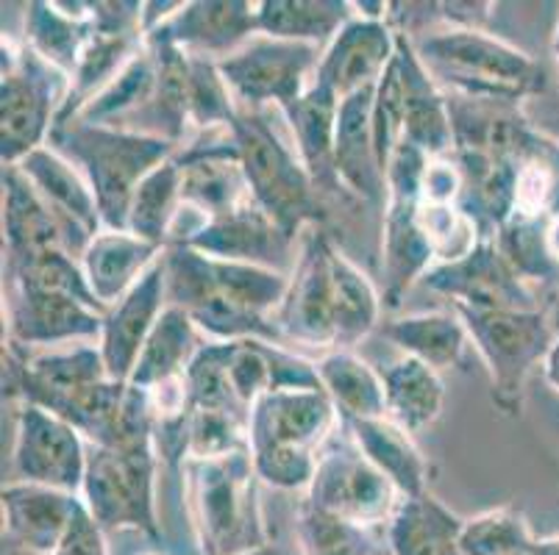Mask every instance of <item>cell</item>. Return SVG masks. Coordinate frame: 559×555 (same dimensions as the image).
Instances as JSON below:
<instances>
[{"label": "cell", "instance_id": "1", "mask_svg": "<svg viewBox=\"0 0 559 555\" xmlns=\"http://www.w3.org/2000/svg\"><path fill=\"white\" fill-rule=\"evenodd\" d=\"M165 275L167 303L185 309L212 342L267 339L284 345L276 319L289 289L287 273L173 244L165 248Z\"/></svg>", "mask_w": 559, "mask_h": 555}, {"label": "cell", "instance_id": "2", "mask_svg": "<svg viewBox=\"0 0 559 555\" xmlns=\"http://www.w3.org/2000/svg\"><path fill=\"white\" fill-rule=\"evenodd\" d=\"M181 478L198 553L246 555L273 542L259 497L262 481L248 447L226 456L187 458Z\"/></svg>", "mask_w": 559, "mask_h": 555}, {"label": "cell", "instance_id": "3", "mask_svg": "<svg viewBox=\"0 0 559 555\" xmlns=\"http://www.w3.org/2000/svg\"><path fill=\"white\" fill-rule=\"evenodd\" d=\"M278 109L237 106L231 120L234 150L251 186V197L287 237L301 239L309 228L326 222V197L320 195L289 136L287 122H276Z\"/></svg>", "mask_w": 559, "mask_h": 555}, {"label": "cell", "instance_id": "4", "mask_svg": "<svg viewBox=\"0 0 559 555\" xmlns=\"http://www.w3.org/2000/svg\"><path fill=\"white\" fill-rule=\"evenodd\" d=\"M337 409L323 389L267 391L251 406L248 450L264 486L307 492L318 458L337 427Z\"/></svg>", "mask_w": 559, "mask_h": 555}, {"label": "cell", "instance_id": "5", "mask_svg": "<svg viewBox=\"0 0 559 555\" xmlns=\"http://www.w3.org/2000/svg\"><path fill=\"white\" fill-rule=\"evenodd\" d=\"M409 39L431 79L449 95L521 104L546 89L540 64L487 28L440 25Z\"/></svg>", "mask_w": 559, "mask_h": 555}, {"label": "cell", "instance_id": "6", "mask_svg": "<svg viewBox=\"0 0 559 555\" xmlns=\"http://www.w3.org/2000/svg\"><path fill=\"white\" fill-rule=\"evenodd\" d=\"M48 145L73 161L86 183L93 186L104 228L109 231H126L131 197L142 178L181 150L173 142L156 136L111 129V125H90V122L59 125L50 134Z\"/></svg>", "mask_w": 559, "mask_h": 555}, {"label": "cell", "instance_id": "7", "mask_svg": "<svg viewBox=\"0 0 559 555\" xmlns=\"http://www.w3.org/2000/svg\"><path fill=\"white\" fill-rule=\"evenodd\" d=\"M156 470L159 453L154 436L120 445H90L79 497L106 533L134 531L156 542Z\"/></svg>", "mask_w": 559, "mask_h": 555}, {"label": "cell", "instance_id": "8", "mask_svg": "<svg viewBox=\"0 0 559 555\" xmlns=\"http://www.w3.org/2000/svg\"><path fill=\"white\" fill-rule=\"evenodd\" d=\"M465 323L471 348L479 353L490 378L492 403L501 414L521 417L526 400V384L537 366L543 370L557 330L546 309L532 312H485L451 305Z\"/></svg>", "mask_w": 559, "mask_h": 555}, {"label": "cell", "instance_id": "9", "mask_svg": "<svg viewBox=\"0 0 559 555\" xmlns=\"http://www.w3.org/2000/svg\"><path fill=\"white\" fill-rule=\"evenodd\" d=\"M70 92V75L3 37L0 75V159L3 167L20 165L28 153L50 142Z\"/></svg>", "mask_w": 559, "mask_h": 555}, {"label": "cell", "instance_id": "10", "mask_svg": "<svg viewBox=\"0 0 559 555\" xmlns=\"http://www.w3.org/2000/svg\"><path fill=\"white\" fill-rule=\"evenodd\" d=\"M426 156L401 142L388 165V201L381 208V264L379 292L384 312H399L406 292L424 281V275L435 267V253L418 222L420 176Z\"/></svg>", "mask_w": 559, "mask_h": 555}, {"label": "cell", "instance_id": "11", "mask_svg": "<svg viewBox=\"0 0 559 555\" xmlns=\"http://www.w3.org/2000/svg\"><path fill=\"white\" fill-rule=\"evenodd\" d=\"M304 500L370 531H379V528H388L401 495L390 478H384L370 464L368 456L343 427V436L334 434L320 453L318 470L304 492Z\"/></svg>", "mask_w": 559, "mask_h": 555}, {"label": "cell", "instance_id": "12", "mask_svg": "<svg viewBox=\"0 0 559 555\" xmlns=\"http://www.w3.org/2000/svg\"><path fill=\"white\" fill-rule=\"evenodd\" d=\"M320 56L323 50L312 45L257 34L237 53L217 61V70L237 106L284 111L314 84Z\"/></svg>", "mask_w": 559, "mask_h": 555}, {"label": "cell", "instance_id": "13", "mask_svg": "<svg viewBox=\"0 0 559 555\" xmlns=\"http://www.w3.org/2000/svg\"><path fill=\"white\" fill-rule=\"evenodd\" d=\"M334 251L337 242L326 228H309L301 237L298 262L289 273V289L278 312L284 345L329 350L337 348L334 336Z\"/></svg>", "mask_w": 559, "mask_h": 555}, {"label": "cell", "instance_id": "14", "mask_svg": "<svg viewBox=\"0 0 559 555\" xmlns=\"http://www.w3.org/2000/svg\"><path fill=\"white\" fill-rule=\"evenodd\" d=\"M90 445L79 427L39 406L20 403L12 447V481L81 495Z\"/></svg>", "mask_w": 559, "mask_h": 555}, {"label": "cell", "instance_id": "15", "mask_svg": "<svg viewBox=\"0 0 559 555\" xmlns=\"http://www.w3.org/2000/svg\"><path fill=\"white\" fill-rule=\"evenodd\" d=\"M420 287L449 298L451 305H465V309H485V312L546 309L535 289L523 281L510 258L501 253L496 239H481L467 256L431 267Z\"/></svg>", "mask_w": 559, "mask_h": 555}, {"label": "cell", "instance_id": "16", "mask_svg": "<svg viewBox=\"0 0 559 555\" xmlns=\"http://www.w3.org/2000/svg\"><path fill=\"white\" fill-rule=\"evenodd\" d=\"M104 309L62 289L7 283V342L20 348H62L98 342Z\"/></svg>", "mask_w": 559, "mask_h": 555}, {"label": "cell", "instance_id": "17", "mask_svg": "<svg viewBox=\"0 0 559 555\" xmlns=\"http://www.w3.org/2000/svg\"><path fill=\"white\" fill-rule=\"evenodd\" d=\"M185 248L206 253V256L226 258V262L257 264V267L289 275L298 262L301 239L287 237L273 217H267L257 203L248 201L231 212L203 220L201 228L187 239Z\"/></svg>", "mask_w": 559, "mask_h": 555}, {"label": "cell", "instance_id": "18", "mask_svg": "<svg viewBox=\"0 0 559 555\" xmlns=\"http://www.w3.org/2000/svg\"><path fill=\"white\" fill-rule=\"evenodd\" d=\"M14 167H20V172L28 178L45 206L53 212L56 222L64 233V242H68V251L81 262L86 244L104 231V217H100L93 186L86 183L73 161L64 159L62 153L50 145L28 153Z\"/></svg>", "mask_w": 559, "mask_h": 555}, {"label": "cell", "instance_id": "19", "mask_svg": "<svg viewBox=\"0 0 559 555\" xmlns=\"http://www.w3.org/2000/svg\"><path fill=\"white\" fill-rule=\"evenodd\" d=\"M257 7L251 0H192L151 31L145 39H159L190 56L223 61L259 34Z\"/></svg>", "mask_w": 559, "mask_h": 555}, {"label": "cell", "instance_id": "20", "mask_svg": "<svg viewBox=\"0 0 559 555\" xmlns=\"http://www.w3.org/2000/svg\"><path fill=\"white\" fill-rule=\"evenodd\" d=\"M395 50L399 31L388 20H362L354 14L320 56L314 81L345 100L357 92L373 89L393 64Z\"/></svg>", "mask_w": 559, "mask_h": 555}, {"label": "cell", "instance_id": "21", "mask_svg": "<svg viewBox=\"0 0 559 555\" xmlns=\"http://www.w3.org/2000/svg\"><path fill=\"white\" fill-rule=\"evenodd\" d=\"M165 253L140 281L104 314L98 348L111 381H129L151 330L167 309Z\"/></svg>", "mask_w": 559, "mask_h": 555}, {"label": "cell", "instance_id": "22", "mask_svg": "<svg viewBox=\"0 0 559 555\" xmlns=\"http://www.w3.org/2000/svg\"><path fill=\"white\" fill-rule=\"evenodd\" d=\"M373 89L357 92L340 100L337 142H334V170L343 190L354 201L370 208H384L388 176L381 170L373 136Z\"/></svg>", "mask_w": 559, "mask_h": 555}, {"label": "cell", "instance_id": "23", "mask_svg": "<svg viewBox=\"0 0 559 555\" xmlns=\"http://www.w3.org/2000/svg\"><path fill=\"white\" fill-rule=\"evenodd\" d=\"M395 68L404 89V142L418 147L426 159H440L454 153V120L449 95L424 68L415 45L399 31Z\"/></svg>", "mask_w": 559, "mask_h": 555}, {"label": "cell", "instance_id": "24", "mask_svg": "<svg viewBox=\"0 0 559 555\" xmlns=\"http://www.w3.org/2000/svg\"><path fill=\"white\" fill-rule=\"evenodd\" d=\"M81 497L39 483L9 481L0 495L3 542L50 555L70 528Z\"/></svg>", "mask_w": 559, "mask_h": 555}, {"label": "cell", "instance_id": "25", "mask_svg": "<svg viewBox=\"0 0 559 555\" xmlns=\"http://www.w3.org/2000/svg\"><path fill=\"white\" fill-rule=\"evenodd\" d=\"M53 251H68L53 212L20 167H3V267H20Z\"/></svg>", "mask_w": 559, "mask_h": 555}, {"label": "cell", "instance_id": "26", "mask_svg": "<svg viewBox=\"0 0 559 555\" xmlns=\"http://www.w3.org/2000/svg\"><path fill=\"white\" fill-rule=\"evenodd\" d=\"M340 98L314 81L301 98L282 111L289 136L296 142L304 167L312 176L323 197H350L334 170V142H337Z\"/></svg>", "mask_w": 559, "mask_h": 555}, {"label": "cell", "instance_id": "27", "mask_svg": "<svg viewBox=\"0 0 559 555\" xmlns=\"http://www.w3.org/2000/svg\"><path fill=\"white\" fill-rule=\"evenodd\" d=\"M95 37L90 0H34L25 7L23 45L56 70L73 75L86 45Z\"/></svg>", "mask_w": 559, "mask_h": 555}, {"label": "cell", "instance_id": "28", "mask_svg": "<svg viewBox=\"0 0 559 555\" xmlns=\"http://www.w3.org/2000/svg\"><path fill=\"white\" fill-rule=\"evenodd\" d=\"M162 253L165 248L145 242L136 233L104 228L93 242L86 244L81 269H84V278L93 294L109 312V305L123 298L142 275L159 262Z\"/></svg>", "mask_w": 559, "mask_h": 555}, {"label": "cell", "instance_id": "29", "mask_svg": "<svg viewBox=\"0 0 559 555\" xmlns=\"http://www.w3.org/2000/svg\"><path fill=\"white\" fill-rule=\"evenodd\" d=\"M343 427L357 442L359 450L368 456L370 464L390 478L401 497H418L429 492V461L415 445L412 434L395 425L388 417H373V420H350Z\"/></svg>", "mask_w": 559, "mask_h": 555}, {"label": "cell", "instance_id": "30", "mask_svg": "<svg viewBox=\"0 0 559 555\" xmlns=\"http://www.w3.org/2000/svg\"><path fill=\"white\" fill-rule=\"evenodd\" d=\"M462 526L449 506L431 492L418 497H401L399 508L384 528L388 555H465Z\"/></svg>", "mask_w": 559, "mask_h": 555}, {"label": "cell", "instance_id": "31", "mask_svg": "<svg viewBox=\"0 0 559 555\" xmlns=\"http://www.w3.org/2000/svg\"><path fill=\"white\" fill-rule=\"evenodd\" d=\"M379 334L401 355L424 361L437 373L456 370L465 361L467 348H471V336H467L465 323L454 309L451 312H420L393 317L379 325Z\"/></svg>", "mask_w": 559, "mask_h": 555}, {"label": "cell", "instance_id": "32", "mask_svg": "<svg viewBox=\"0 0 559 555\" xmlns=\"http://www.w3.org/2000/svg\"><path fill=\"white\" fill-rule=\"evenodd\" d=\"M379 373L384 381L388 420L404 427L406 434H420L440 420L445 406V384L437 370L409 355H399Z\"/></svg>", "mask_w": 559, "mask_h": 555}, {"label": "cell", "instance_id": "33", "mask_svg": "<svg viewBox=\"0 0 559 555\" xmlns=\"http://www.w3.org/2000/svg\"><path fill=\"white\" fill-rule=\"evenodd\" d=\"M203 342H206V336L192 323L190 314L185 309L167 305L159 323L151 330L140 359H136L129 384L142 391H148L154 386L165 384V381L185 378L192 359L203 348Z\"/></svg>", "mask_w": 559, "mask_h": 555}, {"label": "cell", "instance_id": "34", "mask_svg": "<svg viewBox=\"0 0 559 555\" xmlns=\"http://www.w3.org/2000/svg\"><path fill=\"white\" fill-rule=\"evenodd\" d=\"M314 370H318L320 389L326 391L343 422L388 417L381 373L357 350H329L314 359Z\"/></svg>", "mask_w": 559, "mask_h": 555}, {"label": "cell", "instance_id": "35", "mask_svg": "<svg viewBox=\"0 0 559 555\" xmlns=\"http://www.w3.org/2000/svg\"><path fill=\"white\" fill-rule=\"evenodd\" d=\"M354 17L348 0H259V34L326 50Z\"/></svg>", "mask_w": 559, "mask_h": 555}, {"label": "cell", "instance_id": "36", "mask_svg": "<svg viewBox=\"0 0 559 555\" xmlns=\"http://www.w3.org/2000/svg\"><path fill=\"white\" fill-rule=\"evenodd\" d=\"M384 300L379 287L350 262L343 251H334V336L337 348L354 350L373 330H379Z\"/></svg>", "mask_w": 559, "mask_h": 555}, {"label": "cell", "instance_id": "37", "mask_svg": "<svg viewBox=\"0 0 559 555\" xmlns=\"http://www.w3.org/2000/svg\"><path fill=\"white\" fill-rule=\"evenodd\" d=\"M181 167L173 159L151 170L136 186L134 197L129 206V220L126 231L136 233L140 239L151 244L167 248L170 228L181 212Z\"/></svg>", "mask_w": 559, "mask_h": 555}, {"label": "cell", "instance_id": "38", "mask_svg": "<svg viewBox=\"0 0 559 555\" xmlns=\"http://www.w3.org/2000/svg\"><path fill=\"white\" fill-rule=\"evenodd\" d=\"M156 81V61L148 45L126 64V70L100 92L93 104H86L81 114L70 122H90V125H111L123 129L126 122L148 104Z\"/></svg>", "mask_w": 559, "mask_h": 555}, {"label": "cell", "instance_id": "39", "mask_svg": "<svg viewBox=\"0 0 559 555\" xmlns=\"http://www.w3.org/2000/svg\"><path fill=\"white\" fill-rule=\"evenodd\" d=\"M296 547L301 555H381L376 531L309 506L307 500L298 508Z\"/></svg>", "mask_w": 559, "mask_h": 555}, {"label": "cell", "instance_id": "40", "mask_svg": "<svg viewBox=\"0 0 559 555\" xmlns=\"http://www.w3.org/2000/svg\"><path fill=\"white\" fill-rule=\"evenodd\" d=\"M537 536L518 508L501 506L465 519L462 553L465 555H532Z\"/></svg>", "mask_w": 559, "mask_h": 555}, {"label": "cell", "instance_id": "41", "mask_svg": "<svg viewBox=\"0 0 559 555\" xmlns=\"http://www.w3.org/2000/svg\"><path fill=\"white\" fill-rule=\"evenodd\" d=\"M187 84H190L192 134L231 125L237 114V100L223 81L217 61L187 53Z\"/></svg>", "mask_w": 559, "mask_h": 555}, {"label": "cell", "instance_id": "42", "mask_svg": "<svg viewBox=\"0 0 559 555\" xmlns=\"http://www.w3.org/2000/svg\"><path fill=\"white\" fill-rule=\"evenodd\" d=\"M95 34L111 37H145L140 0H90Z\"/></svg>", "mask_w": 559, "mask_h": 555}, {"label": "cell", "instance_id": "43", "mask_svg": "<svg viewBox=\"0 0 559 555\" xmlns=\"http://www.w3.org/2000/svg\"><path fill=\"white\" fill-rule=\"evenodd\" d=\"M106 536H109V533L95 522L90 508L81 500L73 519H70V528L64 531L62 542L56 544V550L50 555H109Z\"/></svg>", "mask_w": 559, "mask_h": 555}, {"label": "cell", "instance_id": "44", "mask_svg": "<svg viewBox=\"0 0 559 555\" xmlns=\"http://www.w3.org/2000/svg\"><path fill=\"white\" fill-rule=\"evenodd\" d=\"M543 375H546V381L551 384V389L559 391V334H557V339H554L551 350H548V355H546V364H543Z\"/></svg>", "mask_w": 559, "mask_h": 555}, {"label": "cell", "instance_id": "45", "mask_svg": "<svg viewBox=\"0 0 559 555\" xmlns=\"http://www.w3.org/2000/svg\"><path fill=\"white\" fill-rule=\"evenodd\" d=\"M246 555H301L298 553L296 544H282V542H267L264 547L259 550H251V553Z\"/></svg>", "mask_w": 559, "mask_h": 555}, {"label": "cell", "instance_id": "46", "mask_svg": "<svg viewBox=\"0 0 559 555\" xmlns=\"http://www.w3.org/2000/svg\"><path fill=\"white\" fill-rule=\"evenodd\" d=\"M532 555H559V533H557V536L537 539Z\"/></svg>", "mask_w": 559, "mask_h": 555}, {"label": "cell", "instance_id": "47", "mask_svg": "<svg viewBox=\"0 0 559 555\" xmlns=\"http://www.w3.org/2000/svg\"><path fill=\"white\" fill-rule=\"evenodd\" d=\"M548 317H551L554 330H557V334H559V294H557V298H554V303L548 305Z\"/></svg>", "mask_w": 559, "mask_h": 555}, {"label": "cell", "instance_id": "48", "mask_svg": "<svg viewBox=\"0 0 559 555\" xmlns=\"http://www.w3.org/2000/svg\"><path fill=\"white\" fill-rule=\"evenodd\" d=\"M3 555H39V553H32V550H25V547H17V544H7V542H3Z\"/></svg>", "mask_w": 559, "mask_h": 555}, {"label": "cell", "instance_id": "49", "mask_svg": "<svg viewBox=\"0 0 559 555\" xmlns=\"http://www.w3.org/2000/svg\"><path fill=\"white\" fill-rule=\"evenodd\" d=\"M551 50H554V56H557V64H559V23H557V31H554V39H551Z\"/></svg>", "mask_w": 559, "mask_h": 555}, {"label": "cell", "instance_id": "50", "mask_svg": "<svg viewBox=\"0 0 559 555\" xmlns=\"http://www.w3.org/2000/svg\"><path fill=\"white\" fill-rule=\"evenodd\" d=\"M148 555H159V553H148Z\"/></svg>", "mask_w": 559, "mask_h": 555}]
</instances>
